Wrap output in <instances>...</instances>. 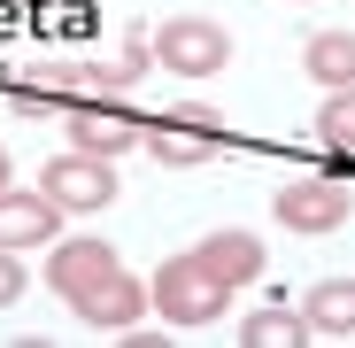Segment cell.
<instances>
[{"mask_svg": "<svg viewBox=\"0 0 355 348\" xmlns=\"http://www.w3.org/2000/svg\"><path fill=\"white\" fill-rule=\"evenodd\" d=\"M147 302H155V317L162 325H186V333H201V325H216L224 317V302H232V286L186 248V256H162L155 263V279H147Z\"/></svg>", "mask_w": 355, "mask_h": 348, "instance_id": "cell-1", "label": "cell"}, {"mask_svg": "<svg viewBox=\"0 0 355 348\" xmlns=\"http://www.w3.org/2000/svg\"><path fill=\"white\" fill-rule=\"evenodd\" d=\"M155 63H162L170 78H186V85L224 78V63H232V31H224L216 16H170V24H155Z\"/></svg>", "mask_w": 355, "mask_h": 348, "instance_id": "cell-2", "label": "cell"}, {"mask_svg": "<svg viewBox=\"0 0 355 348\" xmlns=\"http://www.w3.org/2000/svg\"><path fill=\"white\" fill-rule=\"evenodd\" d=\"M270 217H278L286 232H302V240H324V232H340V224L355 217V194H347L340 179H286L278 201H270Z\"/></svg>", "mask_w": 355, "mask_h": 348, "instance_id": "cell-3", "label": "cell"}, {"mask_svg": "<svg viewBox=\"0 0 355 348\" xmlns=\"http://www.w3.org/2000/svg\"><path fill=\"white\" fill-rule=\"evenodd\" d=\"M39 186L62 201L70 217H93V209H108V201H116V163H108V155L70 147V155H54V163L39 170Z\"/></svg>", "mask_w": 355, "mask_h": 348, "instance_id": "cell-4", "label": "cell"}, {"mask_svg": "<svg viewBox=\"0 0 355 348\" xmlns=\"http://www.w3.org/2000/svg\"><path fill=\"white\" fill-rule=\"evenodd\" d=\"M62 201H54L46 186H0V248H16V256H31V248H54L62 240Z\"/></svg>", "mask_w": 355, "mask_h": 348, "instance_id": "cell-5", "label": "cell"}, {"mask_svg": "<svg viewBox=\"0 0 355 348\" xmlns=\"http://www.w3.org/2000/svg\"><path fill=\"white\" fill-rule=\"evenodd\" d=\"M147 310H155V302H147V279H132L124 263H116L108 279H93L85 295L70 302V317H78V325H93V333H132Z\"/></svg>", "mask_w": 355, "mask_h": 348, "instance_id": "cell-6", "label": "cell"}, {"mask_svg": "<svg viewBox=\"0 0 355 348\" xmlns=\"http://www.w3.org/2000/svg\"><path fill=\"white\" fill-rule=\"evenodd\" d=\"M108 271H116V248L101 240V232H62V240L46 248V271H39V279H46L62 302H78L85 286H93V279H108Z\"/></svg>", "mask_w": 355, "mask_h": 348, "instance_id": "cell-7", "label": "cell"}, {"mask_svg": "<svg viewBox=\"0 0 355 348\" xmlns=\"http://www.w3.org/2000/svg\"><path fill=\"white\" fill-rule=\"evenodd\" d=\"M147 140V124L132 108H116V101H70V147H85V155H124V147H139Z\"/></svg>", "mask_w": 355, "mask_h": 348, "instance_id": "cell-8", "label": "cell"}, {"mask_svg": "<svg viewBox=\"0 0 355 348\" xmlns=\"http://www.w3.org/2000/svg\"><path fill=\"white\" fill-rule=\"evenodd\" d=\"M224 286H248L255 271H263V232H248V224H224V232H209V240L193 248Z\"/></svg>", "mask_w": 355, "mask_h": 348, "instance_id": "cell-9", "label": "cell"}, {"mask_svg": "<svg viewBox=\"0 0 355 348\" xmlns=\"http://www.w3.org/2000/svg\"><path fill=\"white\" fill-rule=\"evenodd\" d=\"M147 140H155L147 155H155V163H170V170H201V163H209V155L224 147L216 132H193V124H178V116H162V124H147Z\"/></svg>", "mask_w": 355, "mask_h": 348, "instance_id": "cell-10", "label": "cell"}, {"mask_svg": "<svg viewBox=\"0 0 355 348\" xmlns=\"http://www.w3.org/2000/svg\"><path fill=\"white\" fill-rule=\"evenodd\" d=\"M302 70H309V85H355V31H309V47H302Z\"/></svg>", "mask_w": 355, "mask_h": 348, "instance_id": "cell-11", "label": "cell"}, {"mask_svg": "<svg viewBox=\"0 0 355 348\" xmlns=\"http://www.w3.org/2000/svg\"><path fill=\"white\" fill-rule=\"evenodd\" d=\"M302 317L317 325V340H347L355 333V279H317L309 302H302Z\"/></svg>", "mask_w": 355, "mask_h": 348, "instance_id": "cell-12", "label": "cell"}, {"mask_svg": "<svg viewBox=\"0 0 355 348\" xmlns=\"http://www.w3.org/2000/svg\"><path fill=\"white\" fill-rule=\"evenodd\" d=\"M309 340H317V325L302 310H286V302H270V310H255L240 325V348H309Z\"/></svg>", "mask_w": 355, "mask_h": 348, "instance_id": "cell-13", "label": "cell"}, {"mask_svg": "<svg viewBox=\"0 0 355 348\" xmlns=\"http://www.w3.org/2000/svg\"><path fill=\"white\" fill-rule=\"evenodd\" d=\"M317 140L324 147H355V85H332L317 101Z\"/></svg>", "mask_w": 355, "mask_h": 348, "instance_id": "cell-14", "label": "cell"}, {"mask_svg": "<svg viewBox=\"0 0 355 348\" xmlns=\"http://www.w3.org/2000/svg\"><path fill=\"white\" fill-rule=\"evenodd\" d=\"M24 286H31L24 256H16V248H0V310H16V302H24Z\"/></svg>", "mask_w": 355, "mask_h": 348, "instance_id": "cell-15", "label": "cell"}, {"mask_svg": "<svg viewBox=\"0 0 355 348\" xmlns=\"http://www.w3.org/2000/svg\"><path fill=\"white\" fill-rule=\"evenodd\" d=\"M0 186H8V147H0Z\"/></svg>", "mask_w": 355, "mask_h": 348, "instance_id": "cell-16", "label": "cell"}, {"mask_svg": "<svg viewBox=\"0 0 355 348\" xmlns=\"http://www.w3.org/2000/svg\"><path fill=\"white\" fill-rule=\"evenodd\" d=\"M286 8H309V0H286Z\"/></svg>", "mask_w": 355, "mask_h": 348, "instance_id": "cell-17", "label": "cell"}]
</instances>
